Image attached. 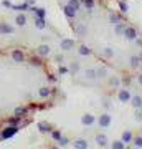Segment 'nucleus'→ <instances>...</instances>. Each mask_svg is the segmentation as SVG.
I'll use <instances>...</instances> for the list:
<instances>
[{"instance_id": "f257e3e1", "label": "nucleus", "mask_w": 142, "mask_h": 149, "mask_svg": "<svg viewBox=\"0 0 142 149\" xmlns=\"http://www.w3.org/2000/svg\"><path fill=\"white\" fill-rule=\"evenodd\" d=\"M55 93L56 76L45 55L20 43L0 47V134L23 128Z\"/></svg>"}, {"instance_id": "6e6552de", "label": "nucleus", "mask_w": 142, "mask_h": 149, "mask_svg": "<svg viewBox=\"0 0 142 149\" xmlns=\"http://www.w3.org/2000/svg\"><path fill=\"white\" fill-rule=\"evenodd\" d=\"M96 141H98V144H101V146H104V144H106V136H103V134H99V136L96 138Z\"/></svg>"}, {"instance_id": "f03ea898", "label": "nucleus", "mask_w": 142, "mask_h": 149, "mask_svg": "<svg viewBox=\"0 0 142 149\" xmlns=\"http://www.w3.org/2000/svg\"><path fill=\"white\" fill-rule=\"evenodd\" d=\"M63 12L76 38L101 60L114 63L124 52L141 60L131 52L132 47H142L137 32L101 0H64Z\"/></svg>"}, {"instance_id": "39448f33", "label": "nucleus", "mask_w": 142, "mask_h": 149, "mask_svg": "<svg viewBox=\"0 0 142 149\" xmlns=\"http://www.w3.org/2000/svg\"><path fill=\"white\" fill-rule=\"evenodd\" d=\"M93 121H94V118L91 116V114H88V116L83 118V124H88V126H91V124H93Z\"/></svg>"}, {"instance_id": "f8f14e48", "label": "nucleus", "mask_w": 142, "mask_h": 149, "mask_svg": "<svg viewBox=\"0 0 142 149\" xmlns=\"http://www.w3.org/2000/svg\"><path fill=\"white\" fill-rule=\"evenodd\" d=\"M132 103H134V106H136V108L142 106V101H141V98H134V101H132Z\"/></svg>"}, {"instance_id": "ddd939ff", "label": "nucleus", "mask_w": 142, "mask_h": 149, "mask_svg": "<svg viewBox=\"0 0 142 149\" xmlns=\"http://www.w3.org/2000/svg\"><path fill=\"white\" fill-rule=\"evenodd\" d=\"M60 138H61V136H60V133H53V139H55V141H58Z\"/></svg>"}, {"instance_id": "9b49d317", "label": "nucleus", "mask_w": 142, "mask_h": 149, "mask_svg": "<svg viewBox=\"0 0 142 149\" xmlns=\"http://www.w3.org/2000/svg\"><path fill=\"white\" fill-rule=\"evenodd\" d=\"M48 129H50V124H46V123L40 124V131H48Z\"/></svg>"}, {"instance_id": "4468645a", "label": "nucleus", "mask_w": 142, "mask_h": 149, "mask_svg": "<svg viewBox=\"0 0 142 149\" xmlns=\"http://www.w3.org/2000/svg\"><path fill=\"white\" fill-rule=\"evenodd\" d=\"M53 149H60V148H53Z\"/></svg>"}, {"instance_id": "7ed1b4c3", "label": "nucleus", "mask_w": 142, "mask_h": 149, "mask_svg": "<svg viewBox=\"0 0 142 149\" xmlns=\"http://www.w3.org/2000/svg\"><path fill=\"white\" fill-rule=\"evenodd\" d=\"M73 146H74V149H88V143L84 139H76Z\"/></svg>"}, {"instance_id": "1a4fd4ad", "label": "nucleus", "mask_w": 142, "mask_h": 149, "mask_svg": "<svg viewBox=\"0 0 142 149\" xmlns=\"http://www.w3.org/2000/svg\"><path fill=\"white\" fill-rule=\"evenodd\" d=\"M112 149H124V144L121 141H114L112 143Z\"/></svg>"}, {"instance_id": "0eeeda50", "label": "nucleus", "mask_w": 142, "mask_h": 149, "mask_svg": "<svg viewBox=\"0 0 142 149\" xmlns=\"http://www.w3.org/2000/svg\"><path fill=\"white\" fill-rule=\"evenodd\" d=\"M131 139H132V134L129 133V131H127V133H124V134H122V141H124V143H129Z\"/></svg>"}, {"instance_id": "423d86ee", "label": "nucleus", "mask_w": 142, "mask_h": 149, "mask_svg": "<svg viewBox=\"0 0 142 149\" xmlns=\"http://www.w3.org/2000/svg\"><path fill=\"white\" fill-rule=\"evenodd\" d=\"M119 98H121V101H127V100L131 98V95H129L127 91H121V95H119Z\"/></svg>"}, {"instance_id": "20e7f679", "label": "nucleus", "mask_w": 142, "mask_h": 149, "mask_svg": "<svg viewBox=\"0 0 142 149\" xmlns=\"http://www.w3.org/2000/svg\"><path fill=\"white\" fill-rule=\"evenodd\" d=\"M109 123H111V118L107 116V114H103V116L99 118V124L101 126H104L106 128V126H109Z\"/></svg>"}, {"instance_id": "9d476101", "label": "nucleus", "mask_w": 142, "mask_h": 149, "mask_svg": "<svg viewBox=\"0 0 142 149\" xmlns=\"http://www.w3.org/2000/svg\"><path fill=\"white\" fill-rule=\"evenodd\" d=\"M134 144H136L137 148H142V138L139 136V138H136L134 139Z\"/></svg>"}]
</instances>
